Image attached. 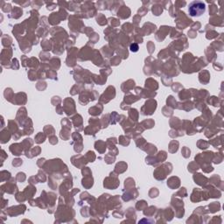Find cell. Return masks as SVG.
<instances>
[{"mask_svg": "<svg viewBox=\"0 0 224 224\" xmlns=\"http://www.w3.org/2000/svg\"><path fill=\"white\" fill-rule=\"evenodd\" d=\"M146 206H147L146 202H145V200H141V201H138V203H137L136 207L138 210H143Z\"/></svg>", "mask_w": 224, "mask_h": 224, "instance_id": "3", "label": "cell"}, {"mask_svg": "<svg viewBox=\"0 0 224 224\" xmlns=\"http://www.w3.org/2000/svg\"><path fill=\"white\" fill-rule=\"evenodd\" d=\"M131 50L132 52H138V46L137 44H133V45L131 46Z\"/></svg>", "mask_w": 224, "mask_h": 224, "instance_id": "4", "label": "cell"}, {"mask_svg": "<svg viewBox=\"0 0 224 224\" xmlns=\"http://www.w3.org/2000/svg\"><path fill=\"white\" fill-rule=\"evenodd\" d=\"M145 221H147V222H148V223H152V222H154V221H152V220H151V221H149V220H147V221H146V220H142V221H139V223H140V222H145Z\"/></svg>", "mask_w": 224, "mask_h": 224, "instance_id": "5", "label": "cell"}, {"mask_svg": "<svg viewBox=\"0 0 224 224\" xmlns=\"http://www.w3.org/2000/svg\"><path fill=\"white\" fill-rule=\"evenodd\" d=\"M209 208H210V212L211 213H214L216 212V211H219L220 209V204L218 203V202H214L213 204H211L210 206H209Z\"/></svg>", "mask_w": 224, "mask_h": 224, "instance_id": "2", "label": "cell"}, {"mask_svg": "<svg viewBox=\"0 0 224 224\" xmlns=\"http://www.w3.org/2000/svg\"><path fill=\"white\" fill-rule=\"evenodd\" d=\"M206 5L203 2L200 1H193L189 5L188 12L189 15L192 17H200L205 12Z\"/></svg>", "mask_w": 224, "mask_h": 224, "instance_id": "1", "label": "cell"}]
</instances>
